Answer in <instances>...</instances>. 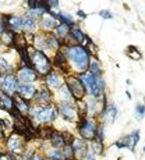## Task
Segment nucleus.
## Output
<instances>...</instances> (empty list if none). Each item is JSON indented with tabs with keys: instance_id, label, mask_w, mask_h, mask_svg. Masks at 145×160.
<instances>
[{
	"instance_id": "nucleus-1",
	"label": "nucleus",
	"mask_w": 145,
	"mask_h": 160,
	"mask_svg": "<svg viewBox=\"0 0 145 160\" xmlns=\"http://www.w3.org/2000/svg\"><path fill=\"white\" fill-rule=\"evenodd\" d=\"M28 54H31L29 58H31V64L34 66L36 72L42 74V75H48L50 72V61L49 58L45 56L44 52L41 50H32V49H27Z\"/></svg>"
},
{
	"instance_id": "nucleus-2",
	"label": "nucleus",
	"mask_w": 145,
	"mask_h": 160,
	"mask_svg": "<svg viewBox=\"0 0 145 160\" xmlns=\"http://www.w3.org/2000/svg\"><path fill=\"white\" fill-rule=\"evenodd\" d=\"M69 57L74 64V67L78 70H85L89 66V56L88 52L81 46H73L69 49Z\"/></svg>"
},
{
	"instance_id": "nucleus-3",
	"label": "nucleus",
	"mask_w": 145,
	"mask_h": 160,
	"mask_svg": "<svg viewBox=\"0 0 145 160\" xmlns=\"http://www.w3.org/2000/svg\"><path fill=\"white\" fill-rule=\"evenodd\" d=\"M32 114L36 120L41 122H49L53 121L57 116V110L54 106H45V107H34Z\"/></svg>"
},
{
	"instance_id": "nucleus-4",
	"label": "nucleus",
	"mask_w": 145,
	"mask_h": 160,
	"mask_svg": "<svg viewBox=\"0 0 145 160\" xmlns=\"http://www.w3.org/2000/svg\"><path fill=\"white\" fill-rule=\"evenodd\" d=\"M78 130H80V134H81V137L85 139H89L92 141L95 138V135H96V125H95L94 120L91 118H84L81 122H80L78 125Z\"/></svg>"
},
{
	"instance_id": "nucleus-5",
	"label": "nucleus",
	"mask_w": 145,
	"mask_h": 160,
	"mask_svg": "<svg viewBox=\"0 0 145 160\" xmlns=\"http://www.w3.org/2000/svg\"><path fill=\"white\" fill-rule=\"evenodd\" d=\"M67 88H69V92L74 98H77V99H82L84 98L85 88L77 77H69L67 78Z\"/></svg>"
},
{
	"instance_id": "nucleus-6",
	"label": "nucleus",
	"mask_w": 145,
	"mask_h": 160,
	"mask_svg": "<svg viewBox=\"0 0 145 160\" xmlns=\"http://www.w3.org/2000/svg\"><path fill=\"white\" fill-rule=\"evenodd\" d=\"M0 85H2L3 92H6V93H8V95L14 93L15 89H18L17 78H15L14 75H11V74H6L2 78V81H0Z\"/></svg>"
},
{
	"instance_id": "nucleus-7",
	"label": "nucleus",
	"mask_w": 145,
	"mask_h": 160,
	"mask_svg": "<svg viewBox=\"0 0 145 160\" xmlns=\"http://www.w3.org/2000/svg\"><path fill=\"white\" fill-rule=\"evenodd\" d=\"M7 146L11 153H21L24 150V139L23 135L20 134H13L7 141Z\"/></svg>"
},
{
	"instance_id": "nucleus-8",
	"label": "nucleus",
	"mask_w": 145,
	"mask_h": 160,
	"mask_svg": "<svg viewBox=\"0 0 145 160\" xmlns=\"http://www.w3.org/2000/svg\"><path fill=\"white\" fill-rule=\"evenodd\" d=\"M73 148V152L77 158H84L85 156V150H87V142L81 138H75L71 143Z\"/></svg>"
},
{
	"instance_id": "nucleus-9",
	"label": "nucleus",
	"mask_w": 145,
	"mask_h": 160,
	"mask_svg": "<svg viewBox=\"0 0 145 160\" xmlns=\"http://www.w3.org/2000/svg\"><path fill=\"white\" fill-rule=\"evenodd\" d=\"M138 139H140V135H138V132H135V134H131V135H128V137L123 138V139L119 141L116 145L119 146V148L127 146V148H130V149H134L135 145L138 143Z\"/></svg>"
},
{
	"instance_id": "nucleus-10",
	"label": "nucleus",
	"mask_w": 145,
	"mask_h": 160,
	"mask_svg": "<svg viewBox=\"0 0 145 160\" xmlns=\"http://www.w3.org/2000/svg\"><path fill=\"white\" fill-rule=\"evenodd\" d=\"M18 78L24 82H32L36 79V71L32 70L31 67H23L18 71Z\"/></svg>"
},
{
	"instance_id": "nucleus-11",
	"label": "nucleus",
	"mask_w": 145,
	"mask_h": 160,
	"mask_svg": "<svg viewBox=\"0 0 145 160\" xmlns=\"http://www.w3.org/2000/svg\"><path fill=\"white\" fill-rule=\"evenodd\" d=\"M0 107H3V109H6V110H10V112H13V110L15 109L14 99L8 96L7 93H4V92H0Z\"/></svg>"
},
{
	"instance_id": "nucleus-12",
	"label": "nucleus",
	"mask_w": 145,
	"mask_h": 160,
	"mask_svg": "<svg viewBox=\"0 0 145 160\" xmlns=\"http://www.w3.org/2000/svg\"><path fill=\"white\" fill-rule=\"evenodd\" d=\"M60 112H61V114H63L66 118H69V120H75V117H77V110H75V107L71 106L70 103H63L60 106Z\"/></svg>"
},
{
	"instance_id": "nucleus-13",
	"label": "nucleus",
	"mask_w": 145,
	"mask_h": 160,
	"mask_svg": "<svg viewBox=\"0 0 145 160\" xmlns=\"http://www.w3.org/2000/svg\"><path fill=\"white\" fill-rule=\"evenodd\" d=\"M18 92H20V98L31 99L35 95V87H32V85H21V87H18Z\"/></svg>"
},
{
	"instance_id": "nucleus-14",
	"label": "nucleus",
	"mask_w": 145,
	"mask_h": 160,
	"mask_svg": "<svg viewBox=\"0 0 145 160\" xmlns=\"http://www.w3.org/2000/svg\"><path fill=\"white\" fill-rule=\"evenodd\" d=\"M46 82H48V85L52 88H61V84H63L61 78L56 72H49L48 75H46Z\"/></svg>"
},
{
	"instance_id": "nucleus-15",
	"label": "nucleus",
	"mask_w": 145,
	"mask_h": 160,
	"mask_svg": "<svg viewBox=\"0 0 145 160\" xmlns=\"http://www.w3.org/2000/svg\"><path fill=\"white\" fill-rule=\"evenodd\" d=\"M57 18L50 17V15H45L44 20H42V27L46 29H54L57 28Z\"/></svg>"
},
{
	"instance_id": "nucleus-16",
	"label": "nucleus",
	"mask_w": 145,
	"mask_h": 160,
	"mask_svg": "<svg viewBox=\"0 0 145 160\" xmlns=\"http://www.w3.org/2000/svg\"><path fill=\"white\" fill-rule=\"evenodd\" d=\"M50 141H52V145L54 148H60V146H64L66 143H64V138H63V134H60V132H53L50 137Z\"/></svg>"
},
{
	"instance_id": "nucleus-17",
	"label": "nucleus",
	"mask_w": 145,
	"mask_h": 160,
	"mask_svg": "<svg viewBox=\"0 0 145 160\" xmlns=\"http://www.w3.org/2000/svg\"><path fill=\"white\" fill-rule=\"evenodd\" d=\"M89 72H91L94 77H99L101 75V66H99V63H98L96 58L89 60Z\"/></svg>"
},
{
	"instance_id": "nucleus-18",
	"label": "nucleus",
	"mask_w": 145,
	"mask_h": 160,
	"mask_svg": "<svg viewBox=\"0 0 145 160\" xmlns=\"http://www.w3.org/2000/svg\"><path fill=\"white\" fill-rule=\"evenodd\" d=\"M14 33L11 32V29H7V31H3L2 33V42H4L6 45H14Z\"/></svg>"
},
{
	"instance_id": "nucleus-19",
	"label": "nucleus",
	"mask_w": 145,
	"mask_h": 160,
	"mask_svg": "<svg viewBox=\"0 0 145 160\" xmlns=\"http://www.w3.org/2000/svg\"><path fill=\"white\" fill-rule=\"evenodd\" d=\"M14 106H15V109L18 110V113H27L29 110V107L27 106V103L24 102V100H21L20 96H17L14 99Z\"/></svg>"
},
{
	"instance_id": "nucleus-20",
	"label": "nucleus",
	"mask_w": 145,
	"mask_h": 160,
	"mask_svg": "<svg viewBox=\"0 0 145 160\" xmlns=\"http://www.w3.org/2000/svg\"><path fill=\"white\" fill-rule=\"evenodd\" d=\"M24 18L21 17H10L8 18V25L11 27V29H20L23 27Z\"/></svg>"
},
{
	"instance_id": "nucleus-21",
	"label": "nucleus",
	"mask_w": 145,
	"mask_h": 160,
	"mask_svg": "<svg viewBox=\"0 0 145 160\" xmlns=\"http://www.w3.org/2000/svg\"><path fill=\"white\" fill-rule=\"evenodd\" d=\"M36 99H38V102L46 104V103L50 102L52 96H50V93H49V91H46V89H42V91L39 92L38 95H36Z\"/></svg>"
},
{
	"instance_id": "nucleus-22",
	"label": "nucleus",
	"mask_w": 145,
	"mask_h": 160,
	"mask_svg": "<svg viewBox=\"0 0 145 160\" xmlns=\"http://www.w3.org/2000/svg\"><path fill=\"white\" fill-rule=\"evenodd\" d=\"M70 33L73 35V38L75 39L77 42H84V39H85V35L81 32V29L80 28H77V27H73V28H70Z\"/></svg>"
},
{
	"instance_id": "nucleus-23",
	"label": "nucleus",
	"mask_w": 145,
	"mask_h": 160,
	"mask_svg": "<svg viewBox=\"0 0 145 160\" xmlns=\"http://www.w3.org/2000/svg\"><path fill=\"white\" fill-rule=\"evenodd\" d=\"M46 41H48V48L53 49V50H57V49H60V42H59V39L54 35H49Z\"/></svg>"
},
{
	"instance_id": "nucleus-24",
	"label": "nucleus",
	"mask_w": 145,
	"mask_h": 160,
	"mask_svg": "<svg viewBox=\"0 0 145 160\" xmlns=\"http://www.w3.org/2000/svg\"><path fill=\"white\" fill-rule=\"evenodd\" d=\"M56 32H57V35L60 36V38H64V36H67L70 33V28H69V25L61 24V25H59L56 28Z\"/></svg>"
},
{
	"instance_id": "nucleus-25",
	"label": "nucleus",
	"mask_w": 145,
	"mask_h": 160,
	"mask_svg": "<svg viewBox=\"0 0 145 160\" xmlns=\"http://www.w3.org/2000/svg\"><path fill=\"white\" fill-rule=\"evenodd\" d=\"M49 158L53 159V160H63L64 159V155L61 150H57V149H53L49 152Z\"/></svg>"
},
{
	"instance_id": "nucleus-26",
	"label": "nucleus",
	"mask_w": 145,
	"mask_h": 160,
	"mask_svg": "<svg viewBox=\"0 0 145 160\" xmlns=\"http://www.w3.org/2000/svg\"><path fill=\"white\" fill-rule=\"evenodd\" d=\"M44 14H45V10H44V8H35V10H31L27 17H28V18H32V20H35V18L41 17V15H44Z\"/></svg>"
},
{
	"instance_id": "nucleus-27",
	"label": "nucleus",
	"mask_w": 145,
	"mask_h": 160,
	"mask_svg": "<svg viewBox=\"0 0 145 160\" xmlns=\"http://www.w3.org/2000/svg\"><path fill=\"white\" fill-rule=\"evenodd\" d=\"M127 54H128V57L130 58H132V60H140L141 58V53L135 48H128Z\"/></svg>"
},
{
	"instance_id": "nucleus-28",
	"label": "nucleus",
	"mask_w": 145,
	"mask_h": 160,
	"mask_svg": "<svg viewBox=\"0 0 145 160\" xmlns=\"http://www.w3.org/2000/svg\"><path fill=\"white\" fill-rule=\"evenodd\" d=\"M23 27L25 28L27 31H32L35 28V21L32 20V18H24V22H23Z\"/></svg>"
},
{
	"instance_id": "nucleus-29",
	"label": "nucleus",
	"mask_w": 145,
	"mask_h": 160,
	"mask_svg": "<svg viewBox=\"0 0 145 160\" xmlns=\"http://www.w3.org/2000/svg\"><path fill=\"white\" fill-rule=\"evenodd\" d=\"M56 18H60V20L64 22V25H70V24H73V22H74V20L71 18V15H70V14H64V13H61V14H59V17H56Z\"/></svg>"
},
{
	"instance_id": "nucleus-30",
	"label": "nucleus",
	"mask_w": 145,
	"mask_h": 160,
	"mask_svg": "<svg viewBox=\"0 0 145 160\" xmlns=\"http://www.w3.org/2000/svg\"><path fill=\"white\" fill-rule=\"evenodd\" d=\"M91 148H92V150H94L95 153H102V150H103L102 142H99V141H92V142H91Z\"/></svg>"
},
{
	"instance_id": "nucleus-31",
	"label": "nucleus",
	"mask_w": 145,
	"mask_h": 160,
	"mask_svg": "<svg viewBox=\"0 0 145 160\" xmlns=\"http://www.w3.org/2000/svg\"><path fill=\"white\" fill-rule=\"evenodd\" d=\"M11 70V66L4 60V58H0V72H8Z\"/></svg>"
},
{
	"instance_id": "nucleus-32",
	"label": "nucleus",
	"mask_w": 145,
	"mask_h": 160,
	"mask_svg": "<svg viewBox=\"0 0 145 160\" xmlns=\"http://www.w3.org/2000/svg\"><path fill=\"white\" fill-rule=\"evenodd\" d=\"M64 61H66V56H64V54H61V53H59L57 56H56V64H57L59 67H61L63 70H66Z\"/></svg>"
},
{
	"instance_id": "nucleus-33",
	"label": "nucleus",
	"mask_w": 145,
	"mask_h": 160,
	"mask_svg": "<svg viewBox=\"0 0 145 160\" xmlns=\"http://www.w3.org/2000/svg\"><path fill=\"white\" fill-rule=\"evenodd\" d=\"M116 107H110L109 110H107V114H106V117H107V120L109 121H115V117H116Z\"/></svg>"
},
{
	"instance_id": "nucleus-34",
	"label": "nucleus",
	"mask_w": 145,
	"mask_h": 160,
	"mask_svg": "<svg viewBox=\"0 0 145 160\" xmlns=\"http://www.w3.org/2000/svg\"><path fill=\"white\" fill-rule=\"evenodd\" d=\"M137 117H138V120H141L142 118V116L145 114V106H142V104H140V106H137Z\"/></svg>"
},
{
	"instance_id": "nucleus-35",
	"label": "nucleus",
	"mask_w": 145,
	"mask_h": 160,
	"mask_svg": "<svg viewBox=\"0 0 145 160\" xmlns=\"http://www.w3.org/2000/svg\"><path fill=\"white\" fill-rule=\"evenodd\" d=\"M99 14H101V17L105 18V20H107V18H112V14H110L109 11H106V10H102Z\"/></svg>"
},
{
	"instance_id": "nucleus-36",
	"label": "nucleus",
	"mask_w": 145,
	"mask_h": 160,
	"mask_svg": "<svg viewBox=\"0 0 145 160\" xmlns=\"http://www.w3.org/2000/svg\"><path fill=\"white\" fill-rule=\"evenodd\" d=\"M82 160H95V156L92 152H87L85 153V156L82 158Z\"/></svg>"
},
{
	"instance_id": "nucleus-37",
	"label": "nucleus",
	"mask_w": 145,
	"mask_h": 160,
	"mask_svg": "<svg viewBox=\"0 0 145 160\" xmlns=\"http://www.w3.org/2000/svg\"><path fill=\"white\" fill-rule=\"evenodd\" d=\"M29 160H44V158H42L41 155H32Z\"/></svg>"
},
{
	"instance_id": "nucleus-38",
	"label": "nucleus",
	"mask_w": 145,
	"mask_h": 160,
	"mask_svg": "<svg viewBox=\"0 0 145 160\" xmlns=\"http://www.w3.org/2000/svg\"><path fill=\"white\" fill-rule=\"evenodd\" d=\"M3 31H4V22H3V20L0 18V33H3Z\"/></svg>"
},
{
	"instance_id": "nucleus-39",
	"label": "nucleus",
	"mask_w": 145,
	"mask_h": 160,
	"mask_svg": "<svg viewBox=\"0 0 145 160\" xmlns=\"http://www.w3.org/2000/svg\"><path fill=\"white\" fill-rule=\"evenodd\" d=\"M2 156H3V152H2V149H0V158H2Z\"/></svg>"
},
{
	"instance_id": "nucleus-40",
	"label": "nucleus",
	"mask_w": 145,
	"mask_h": 160,
	"mask_svg": "<svg viewBox=\"0 0 145 160\" xmlns=\"http://www.w3.org/2000/svg\"><path fill=\"white\" fill-rule=\"evenodd\" d=\"M2 137H3V134H2V131H0V139H2Z\"/></svg>"
},
{
	"instance_id": "nucleus-41",
	"label": "nucleus",
	"mask_w": 145,
	"mask_h": 160,
	"mask_svg": "<svg viewBox=\"0 0 145 160\" xmlns=\"http://www.w3.org/2000/svg\"><path fill=\"white\" fill-rule=\"evenodd\" d=\"M0 49H2V41H0Z\"/></svg>"
}]
</instances>
